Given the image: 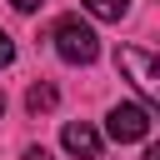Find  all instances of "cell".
<instances>
[{"mask_svg":"<svg viewBox=\"0 0 160 160\" xmlns=\"http://www.w3.org/2000/svg\"><path fill=\"white\" fill-rule=\"evenodd\" d=\"M0 115H5V90H0Z\"/></svg>","mask_w":160,"mask_h":160,"instance_id":"30bf717a","label":"cell"},{"mask_svg":"<svg viewBox=\"0 0 160 160\" xmlns=\"http://www.w3.org/2000/svg\"><path fill=\"white\" fill-rule=\"evenodd\" d=\"M55 50H60V60H70V65H90V60L100 55V35H95L90 20L65 15V20L55 25Z\"/></svg>","mask_w":160,"mask_h":160,"instance_id":"6da1fadb","label":"cell"},{"mask_svg":"<svg viewBox=\"0 0 160 160\" xmlns=\"http://www.w3.org/2000/svg\"><path fill=\"white\" fill-rule=\"evenodd\" d=\"M115 65L130 75V85L145 95V110L155 105V95H160V70H155V60L145 55V50H135V45H125L120 55H115Z\"/></svg>","mask_w":160,"mask_h":160,"instance_id":"7a4b0ae2","label":"cell"},{"mask_svg":"<svg viewBox=\"0 0 160 160\" xmlns=\"http://www.w3.org/2000/svg\"><path fill=\"white\" fill-rule=\"evenodd\" d=\"M150 120H155V110H145V105H115L110 120H105V130H110V140L135 145V140L150 135Z\"/></svg>","mask_w":160,"mask_h":160,"instance_id":"3957f363","label":"cell"},{"mask_svg":"<svg viewBox=\"0 0 160 160\" xmlns=\"http://www.w3.org/2000/svg\"><path fill=\"white\" fill-rule=\"evenodd\" d=\"M25 105H30V115H45V110H55V105H60V90H55V85H45V80H35V85L25 90Z\"/></svg>","mask_w":160,"mask_h":160,"instance_id":"5b68a950","label":"cell"},{"mask_svg":"<svg viewBox=\"0 0 160 160\" xmlns=\"http://www.w3.org/2000/svg\"><path fill=\"white\" fill-rule=\"evenodd\" d=\"M60 145H65L70 155H80V160H100V130L85 125V120H70V125L60 130Z\"/></svg>","mask_w":160,"mask_h":160,"instance_id":"277c9868","label":"cell"},{"mask_svg":"<svg viewBox=\"0 0 160 160\" xmlns=\"http://www.w3.org/2000/svg\"><path fill=\"white\" fill-rule=\"evenodd\" d=\"M95 20H125V10H130V0H80Z\"/></svg>","mask_w":160,"mask_h":160,"instance_id":"8992f818","label":"cell"},{"mask_svg":"<svg viewBox=\"0 0 160 160\" xmlns=\"http://www.w3.org/2000/svg\"><path fill=\"white\" fill-rule=\"evenodd\" d=\"M25 160H55V155H50L45 145H30V150H25Z\"/></svg>","mask_w":160,"mask_h":160,"instance_id":"9c48e42d","label":"cell"},{"mask_svg":"<svg viewBox=\"0 0 160 160\" xmlns=\"http://www.w3.org/2000/svg\"><path fill=\"white\" fill-rule=\"evenodd\" d=\"M10 60H15V40H10V35H5V30H0V70H5V65H10Z\"/></svg>","mask_w":160,"mask_h":160,"instance_id":"52a82bcc","label":"cell"},{"mask_svg":"<svg viewBox=\"0 0 160 160\" xmlns=\"http://www.w3.org/2000/svg\"><path fill=\"white\" fill-rule=\"evenodd\" d=\"M10 5H15V10H20V15H35V10H40V5H45V0H10Z\"/></svg>","mask_w":160,"mask_h":160,"instance_id":"ba28073f","label":"cell"}]
</instances>
